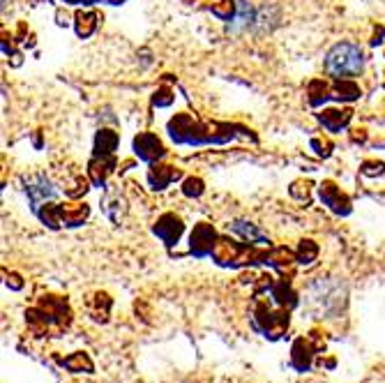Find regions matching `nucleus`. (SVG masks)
Returning <instances> with one entry per match:
<instances>
[{
	"instance_id": "nucleus-24",
	"label": "nucleus",
	"mask_w": 385,
	"mask_h": 383,
	"mask_svg": "<svg viewBox=\"0 0 385 383\" xmlns=\"http://www.w3.org/2000/svg\"><path fill=\"white\" fill-rule=\"evenodd\" d=\"M319 257V247L314 240H300V245H298V252H296V261L298 264H312L314 259Z\"/></svg>"
},
{
	"instance_id": "nucleus-6",
	"label": "nucleus",
	"mask_w": 385,
	"mask_h": 383,
	"mask_svg": "<svg viewBox=\"0 0 385 383\" xmlns=\"http://www.w3.org/2000/svg\"><path fill=\"white\" fill-rule=\"evenodd\" d=\"M217 245V233H215V226L208 224V222H201L194 226L192 236H190V250L194 257H213V250Z\"/></svg>"
},
{
	"instance_id": "nucleus-17",
	"label": "nucleus",
	"mask_w": 385,
	"mask_h": 383,
	"mask_svg": "<svg viewBox=\"0 0 385 383\" xmlns=\"http://www.w3.org/2000/svg\"><path fill=\"white\" fill-rule=\"evenodd\" d=\"M116 148H118V134L111 130H100L95 137L93 158H111Z\"/></svg>"
},
{
	"instance_id": "nucleus-31",
	"label": "nucleus",
	"mask_w": 385,
	"mask_h": 383,
	"mask_svg": "<svg viewBox=\"0 0 385 383\" xmlns=\"http://www.w3.org/2000/svg\"><path fill=\"white\" fill-rule=\"evenodd\" d=\"M7 287H12L14 291H19L21 287H24V282H21V278H19L17 273H12L10 278H7Z\"/></svg>"
},
{
	"instance_id": "nucleus-3",
	"label": "nucleus",
	"mask_w": 385,
	"mask_h": 383,
	"mask_svg": "<svg viewBox=\"0 0 385 383\" xmlns=\"http://www.w3.org/2000/svg\"><path fill=\"white\" fill-rule=\"evenodd\" d=\"M365 67V56H362V49L351 44V42H341V44H334L325 56V69L328 74L337 76V79H351V76H358Z\"/></svg>"
},
{
	"instance_id": "nucleus-33",
	"label": "nucleus",
	"mask_w": 385,
	"mask_h": 383,
	"mask_svg": "<svg viewBox=\"0 0 385 383\" xmlns=\"http://www.w3.org/2000/svg\"><path fill=\"white\" fill-rule=\"evenodd\" d=\"M183 3H194V0H183Z\"/></svg>"
},
{
	"instance_id": "nucleus-22",
	"label": "nucleus",
	"mask_w": 385,
	"mask_h": 383,
	"mask_svg": "<svg viewBox=\"0 0 385 383\" xmlns=\"http://www.w3.org/2000/svg\"><path fill=\"white\" fill-rule=\"evenodd\" d=\"M74 28H76V35H79V37H90L97 28V14L95 12H76Z\"/></svg>"
},
{
	"instance_id": "nucleus-12",
	"label": "nucleus",
	"mask_w": 385,
	"mask_h": 383,
	"mask_svg": "<svg viewBox=\"0 0 385 383\" xmlns=\"http://www.w3.org/2000/svg\"><path fill=\"white\" fill-rule=\"evenodd\" d=\"M316 346H312L310 339L305 337H298L296 342H293V349H291V365L296 367L298 372H310L312 367V360L316 356Z\"/></svg>"
},
{
	"instance_id": "nucleus-1",
	"label": "nucleus",
	"mask_w": 385,
	"mask_h": 383,
	"mask_svg": "<svg viewBox=\"0 0 385 383\" xmlns=\"http://www.w3.org/2000/svg\"><path fill=\"white\" fill-rule=\"evenodd\" d=\"M166 130H169V137L176 144L203 146V144H226V141L235 139V130H240V127L224 123H201V120L192 118L190 113H176L169 120Z\"/></svg>"
},
{
	"instance_id": "nucleus-4",
	"label": "nucleus",
	"mask_w": 385,
	"mask_h": 383,
	"mask_svg": "<svg viewBox=\"0 0 385 383\" xmlns=\"http://www.w3.org/2000/svg\"><path fill=\"white\" fill-rule=\"evenodd\" d=\"M344 303H346L344 287L337 284V282H332V280L321 278L319 282H314L310 289V307L319 318L339 314L341 307H344Z\"/></svg>"
},
{
	"instance_id": "nucleus-28",
	"label": "nucleus",
	"mask_w": 385,
	"mask_h": 383,
	"mask_svg": "<svg viewBox=\"0 0 385 383\" xmlns=\"http://www.w3.org/2000/svg\"><path fill=\"white\" fill-rule=\"evenodd\" d=\"M173 102V90L169 88H159L155 95H152V104L155 106H169Z\"/></svg>"
},
{
	"instance_id": "nucleus-25",
	"label": "nucleus",
	"mask_w": 385,
	"mask_h": 383,
	"mask_svg": "<svg viewBox=\"0 0 385 383\" xmlns=\"http://www.w3.org/2000/svg\"><path fill=\"white\" fill-rule=\"evenodd\" d=\"M235 10H238L235 0H220L217 5L210 7V12H213L215 17H220L222 21H233L235 19Z\"/></svg>"
},
{
	"instance_id": "nucleus-19",
	"label": "nucleus",
	"mask_w": 385,
	"mask_h": 383,
	"mask_svg": "<svg viewBox=\"0 0 385 383\" xmlns=\"http://www.w3.org/2000/svg\"><path fill=\"white\" fill-rule=\"evenodd\" d=\"M360 97V86L351 79H339L332 88V99H339V102H353V99Z\"/></svg>"
},
{
	"instance_id": "nucleus-21",
	"label": "nucleus",
	"mask_w": 385,
	"mask_h": 383,
	"mask_svg": "<svg viewBox=\"0 0 385 383\" xmlns=\"http://www.w3.org/2000/svg\"><path fill=\"white\" fill-rule=\"evenodd\" d=\"M251 21H256L254 19V7H251L247 0H238V14H235V19L231 21L229 31H240V28H247V26H251Z\"/></svg>"
},
{
	"instance_id": "nucleus-18",
	"label": "nucleus",
	"mask_w": 385,
	"mask_h": 383,
	"mask_svg": "<svg viewBox=\"0 0 385 383\" xmlns=\"http://www.w3.org/2000/svg\"><path fill=\"white\" fill-rule=\"evenodd\" d=\"M90 208L86 203H65L60 205V219L65 226H79L83 224V219L88 217Z\"/></svg>"
},
{
	"instance_id": "nucleus-30",
	"label": "nucleus",
	"mask_w": 385,
	"mask_h": 383,
	"mask_svg": "<svg viewBox=\"0 0 385 383\" xmlns=\"http://www.w3.org/2000/svg\"><path fill=\"white\" fill-rule=\"evenodd\" d=\"M312 148H316V153L319 155H323V158H328V155H330V144H328V141H319V139H312Z\"/></svg>"
},
{
	"instance_id": "nucleus-7",
	"label": "nucleus",
	"mask_w": 385,
	"mask_h": 383,
	"mask_svg": "<svg viewBox=\"0 0 385 383\" xmlns=\"http://www.w3.org/2000/svg\"><path fill=\"white\" fill-rule=\"evenodd\" d=\"M26 192H28V198H30L33 212L37 210L42 203L55 201V196H58V189H55L51 182H48L46 176H42V173L26 178Z\"/></svg>"
},
{
	"instance_id": "nucleus-2",
	"label": "nucleus",
	"mask_w": 385,
	"mask_h": 383,
	"mask_svg": "<svg viewBox=\"0 0 385 383\" xmlns=\"http://www.w3.org/2000/svg\"><path fill=\"white\" fill-rule=\"evenodd\" d=\"M213 259L220 266L240 268L249 264H268L270 252L258 250V245L254 243H233L229 238H220L213 250Z\"/></svg>"
},
{
	"instance_id": "nucleus-13",
	"label": "nucleus",
	"mask_w": 385,
	"mask_h": 383,
	"mask_svg": "<svg viewBox=\"0 0 385 383\" xmlns=\"http://www.w3.org/2000/svg\"><path fill=\"white\" fill-rule=\"evenodd\" d=\"M353 111L351 109H328L323 113H319V120L323 123L328 132H339L351 123Z\"/></svg>"
},
{
	"instance_id": "nucleus-20",
	"label": "nucleus",
	"mask_w": 385,
	"mask_h": 383,
	"mask_svg": "<svg viewBox=\"0 0 385 383\" xmlns=\"http://www.w3.org/2000/svg\"><path fill=\"white\" fill-rule=\"evenodd\" d=\"M62 365H65L67 370L74 372V374H81V372L90 374L95 370L93 360H90L88 353H83V351H76V353H72V356H67L65 360H62Z\"/></svg>"
},
{
	"instance_id": "nucleus-23",
	"label": "nucleus",
	"mask_w": 385,
	"mask_h": 383,
	"mask_svg": "<svg viewBox=\"0 0 385 383\" xmlns=\"http://www.w3.org/2000/svg\"><path fill=\"white\" fill-rule=\"evenodd\" d=\"M307 95H310V104L312 106H321L323 102H328V99H332V90L328 88V83L325 81H312L310 83V88H307Z\"/></svg>"
},
{
	"instance_id": "nucleus-9",
	"label": "nucleus",
	"mask_w": 385,
	"mask_h": 383,
	"mask_svg": "<svg viewBox=\"0 0 385 383\" xmlns=\"http://www.w3.org/2000/svg\"><path fill=\"white\" fill-rule=\"evenodd\" d=\"M134 153H136L138 160L148 162V164H155L157 160H162L166 155L162 141H159L155 134H150V132L138 134V137L134 139Z\"/></svg>"
},
{
	"instance_id": "nucleus-8",
	"label": "nucleus",
	"mask_w": 385,
	"mask_h": 383,
	"mask_svg": "<svg viewBox=\"0 0 385 383\" xmlns=\"http://www.w3.org/2000/svg\"><path fill=\"white\" fill-rule=\"evenodd\" d=\"M152 231H155V236L159 240H164L166 247H173L180 240V236H183L185 224H183V219H180L178 215H173V212H166V215H162L155 222Z\"/></svg>"
},
{
	"instance_id": "nucleus-29",
	"label": "nucleus",
	"mask_w": 385,
	"mask_h": 383,
	"mask_svg": "<svg viewBox=\"0 0 385 383\" xmlns=\"http://www.w3.org/2000/svg\"><path fill=\"white\" fill-rule=\"evenodd\" d=\"M383 171H385L383 162H365V167H362V173L367 176H381Z\"/></svg>"
},
{
	"instance_id": "nucleus-11",
	"label": "nucleus",
	"mask_w": 385,
	"mask_h": 383,
	"mask_svg": "<svg viewBox=\"0 0 385 383\" xmlns=\"http://www.w3.org/2000/svg\"><path fill=\"white\" fill-rule=\"evenodd\" d=\"M319 194H321V201H323L332 212H337V215H348V212H351V198L334 185V182L330 180L323 182V185L319 187Z\"/></svg>"
},
{
	"instance_id": "nucleus-27",
	"label": "nucleus",
	"mask_w": 385,
	"mask_h": 383,
	"mask_svg": "<svg viewBox=\"0 0 385 383\" xmlns=\"http://www.w3.org/2000/svg\"><path fill=\"white\" fill-rule=\"evenodd\" d=\"M203 189H206V185H203V180L201 178H194V176H192V178H187L185 182H183V194L185 196H201L203 194Z\"/></svg>"
},
{
	"instance_id": "nucleus-26",
	"label": "nucleus",
	"mask_w": 385,
	"mask_h": 383,
	"mask_svg": "<svg viewBox=\"0 0 385 383\" xmlns=\"http://www.w3.org/2000/svg\"><path fill=\"white\" fill-rule=\"evenodd\" d=\"M268 264L275 268H286L293 264V254H291V250H286V247H277V250L270 252Z\"/></svg>"
},
{
	"instance_id": "nucleus-5",
	"label": "nucleus",
	"mask_w": 385,
	"mask_h": 383,
	"mask_svg": "<svg viewBox=\"0 0 385 383\" xmlns=\"http://www.w3.org/2000/svg\"><path fill=\"white\" fill-rule=\"evenodd\" d=\"M289 312L291 309H284V307L272 309L268 303L256 300L254 314H251V325L268 339H279L286 332V328H289V318H291Z\"/></svg>"
},
{
	"instance_id": "nucleus-32",
	"label": "nucleus",
	"mask_w": 385,
	"mask_h": 383,
	"mask_svg": "<svg viewBox=\"0 0 385 383\" xmlns=\"http://www.w3.org/2000/svg\"><path fill=\"white\" fill-rule=\"evenodd\" d=\"M104 3H111V5H120V3H125V0H104Z\"/></svg>"
},
{
	"instance_id": "nucleus-14",
	"label": "nucleus",
	"mask_w": 385,
	"mask_h": 383,
	"mask_svg": "<svg viewBox=\"0 0 385 383\" xmlns=\"http://www.w3.org/2000/svg\"><path fill=\"white\" fill-rule=\"evenodd\" d=\"M180 178V171L176 167H164V164H152L148 173V182L152 189H166L173 180Z\"/></svg>"
},
{
	"instance_id": "nucleus-15",
	"label": "nucleus",
	"mask_w": 385,
	"mask_h": 383,
	"mask_svg": "<svg viewBox=\"0 0 385 383\" xmlns=\"http://www.w3.org/2000/svg\"><path fill=\"white\" fill-rule=\"evenodd\" d=\"M116 169V160L114 155L111 158H93L88 164V171H90V180H93L95 187H104V182H107V176Z\"/></svg>"
},
{
	"instance_id": "nucleus-16",
	"label": "nucleus",
	"mask_w": 385,
	"mask_h": 383,
	"mask_svg": "<svg viewBox=\"0 0 385 383\" xmlns=\"http://www.w3.org/2000/svg\"><path fill=\"white\" fill-rule=\"evenodd\" d=\"M229 231H233L238 233L240 238H244L247 243H254V245H265V243H270L268 236L258 229L256 224H251V222H242V219H238V222L233 224H229Z\"/></svg>"
},
{
	"instance_id": "nucleus-10",
	"label": "nucleus",
	"mask_w": 385,
	"mask_h": 383,
	"mask_svg": "<svg viewBox=\"0 0 385 383\" xmlns=\"http://www.w3.org/2000/svg\"><path fill=\"white\" fill-rule=\"evenodd\" d=\"M39 309L46 314L48 323L55 325L58 330L67 328L69 321H72V312H69L67 303L60 300V298H55V296H46L44 300L39 303Z\"/></svg>"
}]
</instances>
